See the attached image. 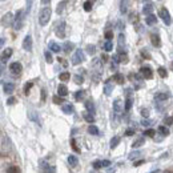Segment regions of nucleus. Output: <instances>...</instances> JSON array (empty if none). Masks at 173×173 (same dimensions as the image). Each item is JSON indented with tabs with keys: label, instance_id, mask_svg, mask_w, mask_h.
<instances>
[{
	"label": "nucleus",
	"instance_id": "obj_1",
	"mask_svg": "<svg viewBox=\"0 0 173 173\" xmlns=\"http://www.w3.org/2000/svg\"><path fill=\"white\" fill-rule=\"evenodd\" d=\"M51 13H52V11H51L49 7H44L43 10L40 11V13H39V23H40V25H47L48 22H49V17H51Z\"/></svg>",
	"mask_w": 173,
	"mask_h": 173
},
{
	"label": "nucleus",
	"instance_id": "obj_2",
	"mask_svg": "<svg viewBox=\"0 0 173 173\" xmlns=\"http://www.w3.org/2000/svg\"><path fill=\"white\" fill-rule=\"evenodd\" d=\"M13 20H15V23H13V28L17 31V29H20L23 27V22H24V11H23V10L17 11Z\"/></svg>",
	"mask_w": 173,
	"mask_h": 173
},
{
	"label": "nucleus",
	"instance_id": "obj_3",
	"mask_svg": "<svg viewBox=\"0 0 173 173\" xmlns=\"http://www.w3.org/2000/svg\"><path fill=\"white\" fill-rule=\"evenodd\" d=\"M83 61H84V52L81 49H77L75 52V55L72 56V59H71V63L73 65H77V64L83 63Z\"/></svg>",
	"mask_w": 173,
	"mask_h": 173
},
{
	"label": "nucleus",
	"instance_id": "obj_4",
	"mask_svg": "<svg viewBox=\"0 0 173 173\" xmlns=\"http://www.w3.org/2000/svg\"><path fill=\"white\" fill-rule=\"evenodd\" d=\"M160 17L163 19V22L165 23L167 25H170L172 24V19H170V13H169V11L167 10V8H161L160 10Z\"/></svg>",
	"mask_w": 173,
	"mask_h": 173
},
{
	"label": "nucleus",
	"instance_id": "obj_5",
	"mask_svg": "<svg viewBox=\"0 0 173 173\" xmlns=\"http://www.w3.org/2000/svg\"><path fill=\"white\" fill-rule=\"evenodd\" d=\"M56 35L59 36L60 39H64L65 38V22H60L56 27Z\"/></svg>",
	"mask_w": 173,
	"mask_h": 173
},
{
	"label": "nucleus",
	"instance_id": "obj_6",
	"mask_svg": "<svg viewBox=\"0 0 173 173\" xmlns=\"http://www.w3.org/2000/svg\"><path fill=\"white\" fill-rule=\"evenodd\" d=\"M10 71L13 73V75H20L23 71V65L19 63V61H15L10 65Z\"/></svg>",
	"mask_w": 173,
	"mask_h": 173
},
{
	"label": "nucleus",
	"instance_id": "obj_7",
	"mask_svg": "<svg viewBox=\"0 0 173 173\" xmlns=\"http://www.w3.org/2000/svg\"><path fill=\"white\" fill-rule=\"evenodd\" d=\"M39 167H40V169H43L44 172H55V168H51V165L47 163L45 160H43V158H40L39 160Z\"/></svg>",
	"mask_w": 173,
	"mask_h": 173
},
{
	"label": "nucleus",
	"instance_id": "obj_8",
	"mask_svg": "<svg viewBox=\"0 0 173 173\" xmlns=\"http://www.w3.org/2000/svg\"><path fill=\"white\" fill-rule=\"evenodd\" d=\"M113 112L117 115V116H120L121 112H123V103H121L120 99H116V100L113 101Z\"/></svg>",
	"mask_w": 173,
	"mask_h": 173
},
{
	"label": "nucleus",
	"instance_id": "obj_9",
	"mask_svg": "<svg viewBox=\"0 0 173 173\" xmlns=\"http://www.w3.org/2000/svg\"><path fill=\"white\" fill-rule=\"evenodd\" d=\"M140 73L144 76V79H152L153 77V72H152L151 67H142L140 69Z\"/></svg>",
	"mask_w": 173,
	"mask_h": 173
},
{
	"label": "nucleus",
	"instance_id": "obj_10",
	"mask_svg": "<svg viewBox=\"0 0 173 173\" xmlns=\"http://www.w3.org/2000/svg\"><path fill=\"white\" fill-rule=\"evenodd\" d=\"M32 45H33V43H32V38L29 36V35H27L25 39H24V41H23V48H24L25 51H31Z\"/></svg>",
	"mask_w": 173,
	"mask_h": 173
},
{
	"label": "nucleus",
	"instance_id": "obj_11",
	"mask_svg": "<svg viewBox=\"0 0 173 173\" xmlns=\"http://www.w3.org/2000/svg\"><path fill=\"white\" fill-rule=\"evenodd\" d=\"M12 19H15V17H12V15L8 12V13H6V15L3 16L1 23H3V25H12Z\"/></svg>",
	"mask_w": 173,
	"mask_h": 173
},
{
	"label": "nucleus",
	"instance_id": "obj_12",
	"mask_svg": "<svg viewBox=\"0 0 173 173\" xmlns=\"http://www.w3.org/2000/svg\"><path fill=\"white\" fill-rule=\"evenodd\" d=\"M83 117H84V120L87 121V123H89V124L94 123V116L92 115V112H89V110H87V112H83Z\"/></svg>",
	"mask_w": 173,
	"mask_h": 173
},
{
	"label": "nucleus",
	"instance_id": "obj_13",
	"mask_svg": "<svg viewBox=\"0 0 173 173\" xmlns=\"http://www.w3.org/2000/svg\"><path fill=\"white\" fill-rule=\"evenodd\" d=\"M11 55H12V49L11 48H7V49L3 51V55H1V63H6L7 60L11 57Z\"/></svg>",
	"mask_w": 173,
	"mask_h": 173
},
{
	"label": "nucleus",
	"instance_id": "obj_14",
	"mask_svg": "<svg viewBox=\"0 0 173 173\" xmlns=\"http://www.w3.org/2000/svg\"><path fill=\"white\" fill-rule=\"evenodd\" d=\"M168 97H169V93H168V92H160V93H157L156 96H154V100L156 101H165V100H168Z\"/></svg>",
	"mask_w": 173,
	"mask_h": 173
},
{
	"label": "nucleus",
	"instance_id": "obj_15",
	"mask_svg": "<svg viewBox=\"0 0 173 173\" xmlns=\"http://www.w3.org/2000/svg\"><path fill=\"white\" fill-rule=\"evenodd\" d=\"M3 89L7 94H11L13 92V89H15V84H13V83H6V84L3 85Z\"/></svg>",
	"mask_w": 173,
	"mask_h": 173
},
{
	"label": "nucleus",
	"instance_id": "obj_16",
	"mask_svg": "<svg viewBox=\"0 0 173 173\" xmlns=\"http://www.w3.org/2000/svg\"><path fill=\"white\" fill-rule=\"evenodd\" d=\"M57 93H59V96H67L68 94V88H67V85L64 84H60L59 88H57Z\"/></svg>",
	"mask_w": 173,
	"mask_h": 173
},
{
	"label": "nucleus",
	"instance_id": "obj_17",
	"mask_svg": "<svg viewBox=\"0 0 173 173\" xmlns=\"http://www.w3.org/2000/svg\"><path fill=\"white\" fill-rule=\"evenodd\" d=\"M68 164L72 168L77 167V164H79V158L76 157V156H73V154H71V156H68Z\"/></svg>",
	"mask_w": 173,
	"mask_h": 173
},
{
	"label": "nucleus",
	"instance_id": "obj_18",
	"mask_svg": "<svg viewBox=\"0 0 173 173\" xmlns=\"http://www.w3.org/2000/svg\"><path fill=\"white\" fill-rule=\"evenodd\" d=\"M112 80H115L117 84H124V81H125V77H124V75H121V73H116V75H113Z\"/></svg>",
	"mask_w": 173,
	"mask_h": 173
},
{
	"label": "nucleus",
	"instance_id": "obj_19",
	"mask_svg": "<svg viewBox=\"0 0 173 173\" xmlns=\"http://www.w3.org/2000/svg\"><path fill=\"white\" fill-rule=\"evenodd\" d=\"M151 41H152V44H153V47H160V45H161L160 36H158V35H152V36H151Z\"/></svg>",
	"mask_w": 173,
	"mask_h": 173
},
{
	"label": "nucleus",
	"instance_id": "obj_20",
	"mask_svg": "<svg viewBox=\"0 0 173 173\" xmlns=\"http://www.w3.org/2000/svg\"><path fill=\"white\" fill-rule=\"evenodd\" d=\"M145 23H147L148 25H153V24L157 23V17L151 13V15H148V17H145Z\"/></svg>",
	"mask_w": 173,
	"mask_h": 173
},
{
	"label": "nucleus",
	"instance_id": "obj_21",
	"mask_svg": "<svg viewBox=\"0 0 173 173\" xmlns=\"http://www.w3.org/2000/svg\"><path fill=\"white\" fill-rule=\"evenodd\" d=\"M49 49L52 51V52H56V53H57V52H60L63 48L60 47L57 43H55V41H51V43H49Z\"/></svg>",
	"mask_w": 173,
	"mask_h": 173
},
{
	"label": "nucleus",
	"instance_id": "obj_22",
	"mask_svg": "<svg viewBox=\"0 0 173 173\" xmlns=\"http://www.w3.org/2000/svg\"><path fill=\"white\" fill-rule=\"evenodd\" d=\"M73 48H75V44H73V43H71V41H67L65 44L63 45V51L65 52V53H69V52H71Z\"/></svg>",
	"mask_w": 173,
	"mask_h": 173
},
{
	"label": "nucleus",
	"instance_id": "obj_23",
	"mask_svg": "<svg viewBox=\"0 0 173 173\" xmlns=\"http://www.w3.org/2000/svg\"><path fill=\"white\" fill-rule=\"evenodd\" d=\"M61 109H63V112H64V113L71 115V113L73 112V105H72V104H64Z\"/></svg>",
	"mask_w": 173,
	"mask_h": 173
},
{
	"label": "nucleus",
	"instance_id": "obj_24",
	"mask_svg": "<svg viewBox=\"0 0 173 173\" xmlns=\"http://www.w3.org/2000/svg\"><path fill=\"white\" fill-rule=\"evenodd\" d=\"M128 4H129V0H123V1H121V4H120V12L125 13L126 10H128Z\"/></svg>",
	"mask_w": 173,
	"mask_h": 173
},
{
	"label": "nucleus",
	"instance_id": "obj_25",
	"mask_svg": "<svg viewBox=\"0 0 173 173\" xmlns=\"http://www.w3.org/2000/svg\"><path fill=\"white\" fill-rule=\"evenodd\" d=\"M108 81H109V80H108ZM108 81L105 83V87H104V93L107 94V96H109V94L112 93V91H113V87H112Z\"/></svg>",
	"mask_w": 173,
	"mask_h": 173
},
{
	"label": "nucleus",
	"instance_id": "obj_26",
	"mask_svg": "<svg viewBox=\"0 0 173 173\" xmlns=\"http://www.w3.org/2000/svg\"><path fill=\"white\" fill-rule=\"evenodd\" d=\"M152 11H153V7H152V4H151V3L145 4V6H144V8H142V12H144L145 15H151V13H152Z\"/></svg>",
	"mask_w": 173,
	"mask_h": 173
},
{
	"label": "nucleus",
	"instance_id": "obj_27",
	"mask_svg": "<svg viewBox=\"0 0 173 173\" xmlns=\"http://www.w3.org/2000/svg\"><path fill=\"white\" fill-rule=\"evenodd\" d=\"M88 132L91 133V135H93V136H99V128L96 125H89L88 126Z\"/></svg>",
	"mask_w": 173,
	"mask_h": 173
},
{
	"label": "nucleus",
	"instance_id": "obj_28",
	"mask_svg": "<svg viewBox=\"0 0 173 173\" xmlns=\"http://www.w3.org/2000/svg\"><path fill=\"white\" fill-rule=\"evenodd\" d=\"M84 105H85V108H87V110H89V112H92V113L94 112V105L91 100H87L84 103Z\"/></svg>",
	"mask_w": 173,
	"mask_h": 173
},
{
	"label": "nucleus",
	"instance_id": "obj_29",
	"mask_svg": "<svg viewBox=\"0 0 173 173\" xmlns=\"http://www.w3.org/2000/svg\"><path fill=\"white\" fill-rule=\"evenodd\" d=\"M119 142H120V137L119 136H115L112 140H110V149H115L119 145Z\"/></svg>",
	"mask_w": 173,
	"mask_h": 173
},
{
	"label": "nucleus",
	"instance_id": "obj_30",
	"mask_svg": "<svg viewBox=\"0 0 173 173\" xmlns=\"http://www.w3.org/2000/svg\"><path fill=\"white\" fill-rule=\"evenodd\" d=\"M103 48H104V49H105V52H110V51L113 49V44L110 43V40H107V41H105V43H104Z\"/></svg>",
	"mask_w": 173,
	"mask_h": 173
},
{
	"label": "nucleus",
	"instance_id": "obj_31",
	"mask_svg": "<svg viewBox=\"0 0 173 173\" xmlns=\"http://www.w3.org/2000/svg\"><path fill=\"white\" fill-rule=\"evenodd\" d=\"M59 79L61 80V81H68L69 79H71V73L69 72H63L59 75Z\"/></svg>",
	"mask_w": 173,
	"mask_h": 173
},
{
	"label": "nucleus",
	"instance_id": "obj_32",
	"mask_svg": "<svg viewBox=\"0 0 173 173\" xmlns=\"http://www.w3.org/2000/svg\"><path fill=\"white\" fill-rule=\"evenodd\" d=\"M84 97H85V92H84V91H77V92L75 93V99H76L77 101H79V100H83Z\"/></svg>",
	"mask_w": 173,
	"mask_h": 173
},
{
	"label": "nucleus",
	"instance_id": "obj_33",
	"mask_svg": "<svg viewBox=\"0 0 173 173\" xmlns=\"http://www.w3.org/2000/svg\"><path fill=\"white\" fill-rule=\"evenodd\" d=\"M158 132H160L163 136H168V135H169V129H168L167 126L161 125V126H158Z\"/></svg>",
	"mask_w": 173,
	"mask_h": 173
},
{
	"label": "nucleus",
	"instance_id": "obj_34",
	"mask_svg": "<svg viewBox=\"0 0 173 173\" xmlns=\"http://www.w3.org/2000/svg\"><path fill=\"white\" fill-rule=\"evenodd\" d=\"M32 87H33V83H27V84L24 85V94L25 96H28V93H29Z\"/></svg>",
	"mask_w": 173,
	"mask_h": 173
},
{
	"label": "nucleus",
	"instance_id": "obj_35",
	"mask_svg": "<svg viewBox=\"0 0 173 173\" xmlns=\"http://www.w3.org/2000/svg\"><path fill=\"white\" fill-rule=\"evenodd\" d=\"M131 108H132V99L128 97L126 99V101H125V105H124V109L128 112V110H131Z\"/></svg>",
	"mask_w": 173,
	"mask_h": 173
},
{
	"label": "nucleus",
	"instance_id": "obj_36",
	"mask_svg": "<svg viewBox=\"0 0 173 173\" xmlns=\"http://www.w3.org/2000/svg\"><path fill=\"white\" fill-rule=\"evenodd\" d=\"M67 4V0H64V1H61V3H59V6H57V8H56V12L59 13H61L63 12V10H64V6H65Z\"/></svg>",
	"mask_w": 173,
	"mask_h": 173
},
{
	"label": "nucleus",
	"instance_id": "obj_37",
	"mask_svg": "<svg viewBox=\"0 0 173 173\" xmlns=\"http://www.w3.org/2000/svg\"><path fill=\"white\" fill-rule=\"evenodd\" d=\"M144 144V138L142 137H140V138H137V140H136L135 142H133V148H138V147H141V145Z\"/></svg>",
	"mask_w": 173,
	"mask_h": 173
},
{
	"label": "nucleus",
	"instance_id": "obj_38",
	"mask_svg": "<svg viewBox=\"0 0 173 173\" xmlns=\"http://www.w3.org/2000/svg\"><path fill=\"white\" fill-rule=\"evenodd\" d=\"M29 119H31V120H33L35 123L40 125V119H39V117L36 116V113H35V112H31V113H29Z\"/></svg>",
	"mask_w": 173,
	"mask_h": 173
},
{
	"label": "nucleus",
	"instance_id": "obj_39",
	"mask_svg": "<svg viewBox=\"0 0 173 173\" xmlns=\"http://www.w3.org/2000/svg\"><path fill=\"white\" fill-rule=\"evenodd\" d=\"M138 156H141V152H140V151H135V152H132V153L129 154V160H135V158H137Z\"/></svg>",
	"mask_w": 173,
	"mask_h": 173
},
{
	"label": "nucleus",
	"instance_id": "obj_40",
	"mask_svg": "<svg viewBox=\"0 0 173 173\" xmlns=\"http://www.w3.org/2000/svg\"><path fill=\"white\" fill-rule=\"evenodd\" d=\"M92 167L94 168V169H100V168H103V160H96L93 161V165Z\"/></svg>",
	"mask_w": 173,
	"mask_h": 173
},
{
	"label": "nucleus",
	"instance_id": "obj_41",
	"mask_svg": "<svg viewBox=\"0 0 173 173\" xmlns=\"http://www.w3.org/2000/svg\"><path fill=\"white\" fill-rule=\"evenodd\" d=\"M44 56H45V61H47V63H52V61H53V60H52V55H51L49 51H45Z\"/></svg>",
	"mask_w": 173,
	"mask_h": 173
},
{
	"label": "nucleus",
	"instance_id": "obj_42",
	"mask_svg": "<svg viewBox=\"0 0 173 173\" xmlns=\"http://www.w3.org/2000/svg\"><path fill=\"white\" fill-rule=\"evenodd\" d=\"M73 80H75L76 84H81V83L84 81V77L80 76V75H75V76H73Z\"/></svg>",
	"mask_w": 173,
	"mask_h": 173
},
{
	"label": "nucleus",
	"instance_id": "obj_43",
	"mask_svg": "<svg viewBox=\"0 0 173 173\" xmlns=\"http://www.w3.org/2000/svg\"><path fill=\"white\" fill-rule=\"evenodd\" d=\"M7 172H8V173H17V172H20V168L12 165V167H10L8 169H7Z\"/></svg>",
	"mask_w": 173,
	"mask_h": 173
},
{
	"label": "nucleus",
	"instance_id": "obj_44",
	"mask_svg": "<svg viewBox=\"0 0 173 173\" xmlns=\"http://www.w3.org/2000/svg\"><path fill=\"white\" fill-rule=\"evenodd\" d=\"M84 10L87 11V12H89V11L92 10V1L91 0H88V1H85L84 3Z\"/></svg>",
	"mask_w": 173,
	"mask_h": 173
},
{
	"label": "nucleus",
	"instance_id": "obj_45",
	"mask_svg": "<svg viewBox=\"0 0 173 173\" xmlns=\"http://www.w3.org/2000/svg\"><path fill=\"white\" fill-rule=\"evenodd\" d=\"M125 44V38H124L123 33L119 35V47H123V45Z\"/></svg>",
	"mask_w": 173,
	"mask_h": 173
},
{
	"label": "nucleus",
	"instance_id": "obj_46",
	"mask_svg": "<svg viewBox=\"0 0 173 173\" xmlns=\"http://www.w3.org/2000/svg\"><path fill=\"white\" fill-rule=\"evenodd\" d=\"M144 135L149 136V137H153V136L156 135V131H154V129H147V131L144 132Z\"/></svg>",
	"mask_w": 173,
	"mask_h": 173
},
{
	"label": "nucleus",
	"instance_id": "obj_47",
	"mask_svg": "<svg viewBox=\"0 0 173 173\" xmlns=\"http://www.w3.org/2000/svg\"><path fill=\"white\" fill-rule=\"evenodd\" d=\"M87 52H88L89 55H93L94 52H96V47H94V45H88V47H87Z\"/></svg>",
	"mask_w": 173,
	"mask_h": 173
},
{
	"label": "nucleus",
	"instance_id": "obj_48",
	"mask_svg": "<svg viewBox=\"0 0 173 173\" xmlns=\"http://www.w3.org/2000/svg\"><path fill=\"white\" fill-rule=\"evenodd\" d=\"M61 97H63V96H60V97H59V96H53V99H52V100H53L55 104H61V103H64Z\"/></svg>",
	"mask_w": 173,
	"mask_h": 173
},
{
	"label": "nucleus",
	"instance_id": "obj_49",
	"mask_svg": "<svg viewBox=\"0 0 173 173\" xmlns=\"http://www.w3.org/2000/svg\"><path fill=\"white\" fill-rule=\"evenodd\" d=\"M158 75L161 76V77H167V71H165V69L164 68H158Z\"/></svg>",
	"mask_w": 173,
	"mask_h": 173
},
{
	"label": "nucleus",
	"instance_id": "obj_50",
	"mask_svg": "<svg viewBox=\"0 0 173 173\" xmlns=\"http://www.w3.org/2000/svg\"><path fill=\"white\" fill-rule=\"evenodd\" d=\"M141 125L142 126H149L151 125V120H148V117H145V119L141 121Z\"/></svg>",
	"mask_w": 173,
	"mask_h": 173
},
{
	"label": "nucleus",
	"instance_id": "obj_51",
	"mask_svg": "<svg viewBox=\"0 0 173 173\" xmlns=\"http://www.w3.org/2000/svg\"><path fill=\"white\" fill-rule=\"evenodd\" d=\"M112 38H113V32H112V31H107V32H105V39H107V40H110Z\"/></svg>",
	"mask_w": 173,
	"mask_h": 173
},
{
	"label": "nucleus",
	"instance_id": "obj_52",
	"mask_svg": "<svg viewBox=\"0 0 173 173\" xmlns=\"http://www.w3.org/2000/svg\"><path fill=\"white\" fill-rule=\"evenodd\" d=\"M133 135H135V129L129 128V129H126L125 131V136H133Z\"/></svg>",
	"mask_w": 173,
	"mask_h": 173
},
{
	"label": "nucleus",
	"instance_id": "obj_53",
	"mask_svg": "<svg viewBox=\"0 0 173 173\" xmlns=\"http://www.w3.org/2000/svg\"><path fill=\"white\" fill-rule=\"evenodd\" d=\"M45 97H47L45 89H41V103H44V101H45Z\"/></svg>",
	"mask_w": 173,
	"mask_h": 173
},
{
	"label": "nucleus",
	"instance_id": "obj_54",
	"mask_svg": "<svg viewBox=\"0 0 173 173\" xmlns=\"http://www.w3.org/2000/svg\"><path fill=\"white\" fill-rule=\"evenodd\" d=\"M141 115H142V117H148L149 116V109H141Z\"/></svg>",
	"mask_w": 173,
	"mask_h": 173
},
{
	"label": "nucleus",
	"instance_id": "obj_55",
	"mask_svg": "<svg viewBox=\"0 0 173 173\" xmlns=\"http://www.w3.org/2000/svg\"><path fill=\"white\" fill-rule=\"evenodd\" d=\"M173 123V117H168V119H165V124L167 125H172Z\"/></svg>",
	"mask_w": 173,
	"mask_h": 173
},
{
	"label": "nucleus",
	"instance_id": "obj_56",
	"mask_svg": "<svg viewBox=\"0 0 173 173\" xmlns=\"http://www.w3.org/2000/svg\"><path fill=\"white\" fill-rule=\"evenodd\" d=\"M110 165V161L109 160H103V168H107Z\"/></svg>",
	"mask_w": 173,
	"mask_h": 173
},
{
	"label": "nucleus",
	"instance_id": "obj_57",
	"mask_svg": "<svg viewBox=\"0 0 173 173\" xmlns=\"http://www.w3.org/2000/svg\"><path fill=\"white\" fill-rule=\"evenodd\" d=\"M15 101H16V99H15V97H10L8 100H7V104H10V105H12V104L15 103Z\"/></svg>",
	"mask_w": 173,
	"mask_h": 173
},
{
	"label": "nucleus",
	"instance_id": "obj_58",
	"mask_svg": "<svg viewBox=\"0 0 173 173\" xmlns=\"http://www.w3.org/2000/svg\"><path fill=\"white\" fill-rule=\"evenodd\" d=\"M145 161L144 160H138V161H136L135 163V167H138V165H141V164H144Z\"/></svg>",
	"mask_w": 173,
	"mask_h": 173
},
{
	"label": "nucleus",
	"instance_id": "obj_59",
	"mask_svg": "<svg viewBox=\"0 0 173 173\" xmlns=\"http://www.w3.org/2000/svg\"><path fill=\"white\" fill-rule=\"evenodd\" d=\"M72 147H73V149H75L76 152H79V148L76 147V142H75V140H72Z\"/></svg>",
	"mask_w": 173,
	"mask_h": 173
},
{
	"label": "nucleus",
	"instance_id": "obj_60",
	"mask_svg": "<svg viewBox=\"0 0 173 173\" xmlns=\"http://www.w3.org/2000/svg\"><path fill=\"white\" fill-rule=\"evenodd\" d=\"M101 59H103V61H107L108 56H107V55H103V56H101Z\"/></svg>",
	"mask_w": 173,
	"mask_h": 173
},
{
	"label": "nucleus",
	"instance_id": "obj_61",
	"mask_svg": "<svg viewBox=\"0 0 173 173\" xmlns=\"http://www.w3.org/2000/svg\"><path fill=\"white\" fill-rule=\"evenodd\" d=\"M48 1H51V0H43V3H44V4H47Z\"/></svg>",
	"mask_w": 173,
	"mask_h": 173
}]
</instances>
